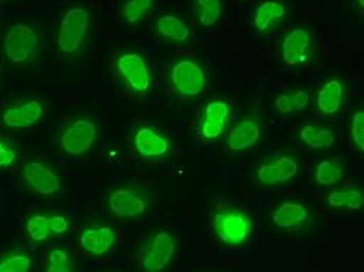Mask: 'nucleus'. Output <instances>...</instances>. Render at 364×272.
<instances>
[{
	"instance_id": "23",
	"label": "nucleus",
	"mask_w": 364,
	"mask_h": 272,
	"mask_svg": "<svg viewBox=\"0 0 364 272\" xmlns=\"http://www.w3.org/2000/svg\"><path fill=\"white\" fill-rule=\"evenodd\" d=\"M26 234L31 241L35 243H46L48 238L53 235L50 213L47 212H36L30 215L26 221Z\"/></svg>"
},
{
	"instance_id": "29",
	"label": "nucleus",
	"mask_w": 364,
	"mask_h": 272,
	"mask_svg": "<svg viewBox=\"0 0 364 272\" xmlns=\"http://www.w3.org/2000/svg\"><path fill=\"white\" fill-rule=\"evenodd\" d=\"M47 272H70L73 271V260L70 252L65 247H53L48 251L46 259V268Z\"/></svg>"
},
{
	"instance_id": "16",
	"label": "nucleus",
	"mask_w": 364,
	"mask_h": 272,
	"mask_svg": "<svg viewBox=\"0 0 364 272\" xmlns=\"http://www.w3.org/2000/svg\"><path fill=\"white\" fill-rule=\"evenodd\" d=\"M260 138L262 128L259 121L250 117H243L229 129L226 136V148L232 153H243L257 145Z\"/></svg>"
},
{
	"instance_id": "32",
	"label": "nucleus",
	"mask_w": 364,
	"mask_h": 272,
	"mask_svg": "<svg viewBox=\"0 0 364 272\" xmlns=\"http://www.w3.org/2000/svg\"><path fill=\"white\" fill-rule=\"evenodd\" d=\"M50 222H52V232L56 236L65 235L70 229V222L68 217H64L63 213H50Z\"/></svg>"
},
{
	"instance_id": "17",
	"label": "nucleus",
	"mask_w": 364,
	"mask_h": 272,
	"mask_svg": "<svg viewBox=\"0 0 364 272\" xmlns=\"http://www.w3.org/2000/svg\"><path fill=\"white\" fill-rule=\"evenodd\" d=\"M288 16V6L284 0H263L252 14V27L257 33H269L280 26Z\"/></svg>"
},
{
	"instance_id": "27",
	"label": "nucleus",
	"mask_w": 364,
	"mask_h": 272,
	"mask_svg": "<svg viewBox=\"0 0 364 272\" xmlns=\"http://www.w3.org/2000/svg\"><path fill=\"white\" fill-rule=\"evenodd\" d=\"M193 11L200 26L212 27L221 18L223 2L221 0H195Z\"/></svg>"
},
{
	"instance_id": "19",
	"label": "nucleus",
	"mask_w": 364,
	"mask_h": 272,
	"mask_svg": "<svg viewBox=\"0 0 364 272\" xmlns=\"http://www.w3.org/2000/svg\"><path fill=\"white\" fill-rule=\"evenodd\" d=\"M272 224L282 230H293L302 227L309 219V210L302 202L287 201L279 205L272 213Z\"/></svg>"
},
{
	"instance_id": "10",
	"label": "nucleus",
	"mask_w": 364,
	"mask_h": 272,
	"mask_svg": "<svg viewBox=\"0 0 364 272\" xmlns=\"http://www.w3.org/2000/svg\"><path fill=\"white\" fill-rule=\"evenodd\" d=\"M119 241V234L114 226L105 224V222H92L80 230L78 247L92 255V257H105L111 254Z\"/></svg>"
},
{
	"instance_id": "12",
	"label": "nucleus",
	"mask_w": 364,
	"mask_h": 272,
	"mask_svg": "<svg viewBox=\"0 0 364 272\" xmlns=\"http://www.w3.org/2000/svg\"><path fill=\"white\" fill-rule=\"evenodd\" d=\"M131 148L137 156L146 161H161L171 153L173 145L167 134L150 125H142L132 134Z\"/></svg>"
},
{
	"instance_id": "11",
	"label": "nucleus",
	"mask_w": 364,
	"mask_h": 272,
	"mask_svg": "<svg viewBox=\"0 0 364 272\" xmlns=\"http://www.w3.org/2000/svg\"><path fill=\"white\" fill-rule=\"evenodd\" d=\"M21 175L23 184L41 196H55L63 188V180L58 171L43 161L26 162L22 165Z\"/></svg>"
},
{
	"instance_id": "20",
	"label": "nucleus",
	"mask_w": 364,
	"mask_h": 272,
	"mask_svg": "<svg viewBox=\"0 0 364 272\" xmlns=\"http://www.w3.org/2000/svg\"><path fill=\"white\" fill-rule=\"evenodd\" d=\"M344 85L339 80H327L324 85L318 89L316 106L321 114L336 115L344 103Z\"/></svg>"
},
{
	"instance_id": "9",
	"label": "nucleus",
	"mask_w": 364,
	"mask_h": 272,
	"mask_svg": "<svg viewBox=\"0 0 364 272\" xmlns=\"http://www.w3.org/2000/svg\"><path fill=\"white\" fill-rule=\"evenodd\" d=\"M44 106L35 98H19L11 102L0 114V121L6 129L23 131L35 128L44 117Z\"/></svg>"
},
{
	"instance_id": "30",
	"label": "nucleus",
	"mask_w": 364,
	"mask_h": 272,
	"mask_svg": "<svg viewBox=\"0 0 364 272\" xmlns=\"http://www.w3.org/2000/svg\"><path fill=\"white\" fill-rule=\"evenodd\" d=\"M350 138L358 151H364V112L355 111L350 120Z\"/></svg>"
},
{
	"instance_id": "1",
	"label": "nucleus",
	"mask_w": 364,
	"mask_h": 272,
	"mask_svg": "<svg viewBox=\"0 0 364 272\" xmlns=\"http://www.w3.org/2000/svg\"><path fill=\"white\" fill-rule=\"evenodd\" d=\"M151 209V195L134 184L115 185L106 195V210L112 218L134 221L148 215Z\"/></svg>"
},
{
	"instance_id": "3",
	"label": "nucleus",
	"mask_w": 364,
	"mask_h": 272,
	"mask_svg": "<svg viewBox=\"0 0 364 272\" xmlns=\"http://www.w3.org/2000/svg\"><path fill=\"white\" fill-rule=\"evenodd\" d=\"M41 38L38 30L27 22H16L6 28L2 48L8 61L14 65H28L39 53Z\"/></svg>"
},
{
	"instance_id": "33",
	"label": "nucleus",
	"mask_w": 364,
	"mask_h": 272,
	"mask_svg": "<svg viewBox=\"0 0 364 272\" xmlns=\"http://www.w3.org/2000/svg\"><path fill=\"white\" fill-rule=\"evenodd\" d=\"M355 6H357L358 14L363 16V11H364V0H355Z\"/></svg>"
},
{
	"instance_id": "8",
	"label": "nucleus",
	"mask_w": 364,
	"mask_h": 272,
	"mask_svg": "<svg viewBox=\"0 0 364 272\" xmlns=\"http://www.w3.org/2000/svg\"><path fill=\"white\" fill-rule=\"evenodd\" d=\"M98 140L97 123L89 117H75L65 123L60 134L61 151L70 156H82L92 150Z\"/></svg>"
},
{
	"instance_id": "25",
	"label": "nucleus",
	"mask_w": 364,
	"mask_h": 272,
	"mask_svg": "<svg viewBox=\"0 0 364 272\" xmlns=\"http://www.w3.org/2000/svg\"><path fill=\"white\" fill-rule=\"evenodd\" d=\"M154 0H123L120 6V18L129 26H137L151 13Z\"/></svg>"
},
{
	"instance_id": "21",
	"label": "nucleus",
	"mask_w": 364,
	"mask_h": 272,
	"mask_svg": "<svg viewBox=\"0 0 364 272\" xmlns=\"http://www.w3.org/2000/svg\"><path fill=\"white\" fill-rule=\"evenodd\" d=\"M299 137L305 145L314 148V150L330 148L336 142V134L332 129L316 125V123H310V125L302 126L299 131Z\"/></svg>"
},
{
	"instance_id": "31",
	"label": "nucleus",
	"mask_w": 364,
	"mask_h": 272,
	"mask_svg": "<svg viewBox=\"0 0 364 272\" xmlns=\"http://www.w3.org/2000/svg\"><path fill=\"white\" fill-rule=\"evenodd\" d=\"M18 161V153H16V148L8 143L5 138L0 137V168H8Z\"/></svg>"
},
{
	"instance_id": "13",
	"label": "nucleus",
	"mask_w": 364,
	"mask_h": 272,
	"mask_svg": "<svg viewBox=\"0 0 364 272\" xmlns=\"http://www.w3.org/2000/svg\"><path fill=\"white\" fill-rule=\"evenodd\" d=\"M280 58L287 67L297 69L310 61L313 55V36L304 27L289 30L279 47Z\"/></svg>"
},
{
	"instance_id": "24",
	"label": "nucleus",
	"mask_w": 364,
	"mask_h": 272,
	"mask_svg": "<svg viewBox=\"0 0 364 272\" xmlns=\"http://www.w3.org/2000/svg\"><path fill=\"white\" fill-rule=\"evenodd\" d=\"M310 103V94L304 89H289L287 92L280 94L276 102L274 108L279 114H293L297 111H304Z\"/></svg>"
},
{
	"instance_id": "28",
	"label": "nucleus",
	"mask_w": 364,
	"mask_h": 272,
	"mask_svg": "<svg viewBox=\"0 0 364 272\" xmlns=\"http://www.w3.org/2000/svg\"><path fill=\"white\" fill-rule=\"evenodd\" d=\"M31 266V257L22 251H11L0 255V272H27Z\"/></svg>"
},
{
	"instance_id": "14",
	"label": "nucleus",
	"mask_w": 364,
	"mask_h": 272,
	"mask_svg": "<svg viewBox=\"0 0 364 272\" xmlns=\"http://www.w3.org/2000/svg\"><path fill=\"white\" fill-rule=\"evenodd\" d=\"M299 175V162L294 156L280 154L274 159L262 163L255 173V179L260 185L276 187L287 184Z\"/></svg>"
},
{
	"instance_id": "6",
	"label": "nucleus",
	"mask_w": 364,
	"mask_h": 272,
	"mask_svg": "<svg viewBox=\"0 0 364 272\" xmlns=\"http://www.w3.org/2000/svg\"><path fill=\"white\" fill-rule=\"evenodd\" d=\"M212 229L221 243L240 246L250 240L252 221L240 209H223L213 215Z\"/></svg>"
},
{
	"instance_id": "18",
	"label": "nucleus",
	"mask_w": 364,
	"mask_h": 272,
	"mask_svg": "<svg viewBox=\"0 0 364 272\" xmlns=\"http://www.w3.org/2000/svg\"><path fill=\"white\" fill-rule=\"evenodd\" d=\"M154 31L165 43L175 45H184L192 39V30L187 26V22L171 13L164 14L156 21Z\"/></svg>"
},
{
	"instance_id": "22",
	"label": "nucleus",
	"mask_w": 364,
	"mask_h": 272,
	"mask_svg": "<svg viewBox=\"0 0 364 272\" xmlns=\"http://www.w3.org/2000/svg\"><path fill=\"white\" fill-rule=\"evenodd\" d=\"M327 202L333 209H346V210H360L364 204V193L360 187L353 188H341L333 190L327 196Z\"/></svg>"
},
{
	"instance_id": "5",
	"label": "nucleus",
	"mask_w": 364,
	"mask_h": 272,
	"mask_svg": "<svg viewBox=\"0 0 364 272\" xmlns=\"http://www.w3.org/2000/svg\"><path fill=\"white\" fill-rule=\"evenodd\" d=\"M178 240L168 230L157 229L145 238L140 249V268L145 272H162L176 259Z\"/></svg>"
},
{
	"instance_id": "15",
	"label": "nucleus",
	"mask_w": 364,
	"mask_h": 272,
	"mask_svg": "<svg viewBox=\"0 0 364 272\" xmlns=\"http://www.w3.org/2000/svg\"><path fill=\"white\" fill-rule=\"evenodd\" d=\"M230 120V104L223 100V98H217L204 106L203 114L200 117V134L208 142H215L218 140L229 125Z\"/></svg>"
},
{
	"instance_id": "4",
	"label": "nucleus",
	"mask_w": 364,
	"mask_h": 272,
	"mask_svg": "<svg viewBox=\"0 0 364 272\" xmlns=\"http://www.w3.org/2000/svg\"><path fill=\"white\" fill-rule=\"evenodd\" d=\"M114 72L122 85L137 97H144L153 89L151 69L140 52H122L114 61Z\"/></svg>"
},
{
	"instance_id": "7",
	"label": "nucleus",
	"mask_w": 364,
	"mask_h": 272,
	"mask_svg": "<svg viewBox=\"0 0 364 272\" xmlns=\"http://www.w3.org/2000/svg\"><path fill=\"white\" fill-rule=\"evenodd\" d=\"M168 82L181 97H200L208 86V73L195 60H179L168 70Z\"/></svg>"
},
{
	"instance_id": "2",
	"label": "nucleus",
	"mask_w": 364,
	"mask_h": 272,
	"mask_svg": "<svg viewBox=\"0 0 364 272\" xmlns=\"http://www.w3.org/2000/svg\"><path fill=\"white\" fill-rule=\"evenodd\" d=\"M90 11L86 6H72L63 14L56 30V50L63 56H77L85 48L90 33Z\"/></svg>"
},
{
	"instance_id": "26",
	"label": "nucleus",
	"mask_w": 364,
	"mask_h": 272,
	"mask_svg": "<svg viewBox=\"0 0 364 272\" xmlns=\"http://www.w3.org/2000/svg\"><path fill=\"white\" fill-rule=\"evenodd\" d=\"M344 176V167L336 159H324L318 163L314 170V180L322 187L336 185Z\"/></svg>"
}]
</instances>
